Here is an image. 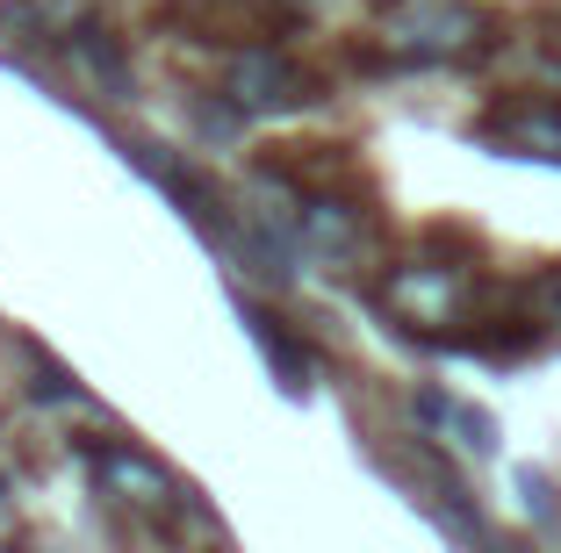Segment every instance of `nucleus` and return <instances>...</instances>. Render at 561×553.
I'll return each instance as SVG.
<instances>
[{"label":"nucleus","instance_id":"nucleus-9","mask_svg":"<svg viewBox=\"0 0 561 553\" xmlns=\"http://www.w3.org/2000/svg\"><path fill=\"white\" fill-rule=\"evenodd\" d=\"M80 58L101 72V87H108V94H130V66H123V50L108 44L101 30H80Z\"/></svg>","mask_w":561,"mask_h":553},{"label":"nucleus","instance_id":"nucleus-12","mask_svg":"<svg viewBox=\"0 0 561 553\" xmlns=\"http://www.w3.org/2000/svg\"><path fill=\"white\" fill-rule=\"evenodd\" d=\"M540 302H547V324H561V280H547V288H540Z\"/></svg>","mask_w":561,"mask_h":553},{"label":"nucleus","instance_id":"nucleus-6","mask_svg":"<svg viewBox=\"0 0 561 553\" xmlns=\"http://www.w3.org/2000/svg\"><path fill=\"white\" fill-rule=\"evenodd\" d=\"M245 331L260 338V353H266V367H274V381H280V395H302L310 389V353H302L288 331H280V316H266V310H245Z\"/></svg>","mask_w":561,"mask_h":553},{"label":"nucleus","instance_id":"nucleus-7","mask_svg":"<svg viewBox=\"0 0 561 553\" xmlns=\"http://www.w3.org/2000/svg\"><path fill=\"white\" fill-rule=\"evenodd\" d=\"M417 417H425L432 431H454L468 453H490V446H496V417H490V410H468V403H454V395H439V389L417 395Z\"/></svg>","mask_w":561,"mask_h":553},{"label":"nucleus","instance_id":"nucleus-11","mask_svg":"<svg viewBox=\"0 0 561 553\" xmlns=\"http://www.w3.org/2000/svg\"><path fill=\"white\" fill-rule=\"evenodd\" d=\"M518 488H526V510H533V518H540V525L554 518V504H547V482H540V474H533V468L518 474Z\"/></svg>","mask_w":561,"mask_h":553},{"label":"nucleus","instance_id":"nucleus-10","mask_svg":"<svg viewBox=\"0 0 561 553\" xmlns=\"http://www.w3.org/2000/svg\"><path fill=\"white\" fill-rule=\"evenodd\" d=\"M36 403H80V381H72L66 367H50V359H36Z\"/></svg>","mask_w":561,"mask_h":553},{"label":"nucleus","instance_id":"nucleus-1","mask_svg":"<svg viewBox=\"0 0 561 553\" xmlns=\"http://www.w3.org/2000/svg\"><path fill=\"white\" fill-rule=\"evenodd\" d=\"M389 36H397L403 58H454V50H468L482 36V15L476 8H446V0H417V8L397 15Z\"/></svg>","mask_w":561,"mask_h":553},{"label":"nucleus","instance_id":"nucleus-5","mask_svg":"<svg viewBox=\"0 0 561 553\" xmlns=\"http://www.w3.org/2000/svg\"><path fill=\"white\" fill-rule=\"evenodd\" d=\"M94 474L108 488H123V496H137V504H173L181 488H173V474L151 468L145 453H130V446H108V453H94Z\"/></svg>","mask_w":561,"mask_h":553},{"label":"nucleus","instance_id":"nucleus-13","mask_svg":"<svg viewBox=\"0 0 561 553\" xmlns=\"http://www.w3.org/2000/svg\"><path fill=\"white\" fill-rule=\"evenodd\" d=\"M0 504H8V482H0Z\"/></svg>","mask_w":561,"mask_h":553},{"label":"nucleus","instance_id":"nucleus-4","mask_svg":"<svg viewBox=\"0 0 561 553\" xmlns=\"http://www.w3.org/2000/svg\"><path fill=\"white\" fill-rule=\"evenodd\" d=\"M389 302H397L411 324H446V316H454V302H461V280L439 274V266H411V274L389 280Z\"/></svg>","mask_w":561,"mask_h":553},{"label":"nucleus","instance_id":"nucleus-3","mask_svg":"<svg viewBox=\"0 0 561 553\" xmlns=\"http://www.w3.org/2000/svg\"><path fill=\"white\" fill-rule=\"evenodd\" d=\"M496 145H512L518 159H561V101H518L490 123Z\"/></svg>","mask_w":561,"mask_h":553},{"label":"nucleus","instance_id":"nucleus-2","mask_svg":"<svg viewBox=\"0 0 561 553\" xmlns=\"http://www.w3.org/2000/svg\"><path fill=\"white\" fill-rule=\"evenodd\" d=\"M224 101H238L245 115H274V108H296L302 101V80H296L288 58H274V50H238Z\"/></svg>","mask_w":561,"mask_h":553},{"label":"nucleus","instance_id":"nucleus-8","mask_svg":"<svg viewBox=\"0 0 561 553\" xmlns=\"http://www.w3.org/2000/svg\"><path fill=\"white\" fill-rule=\"evenodd\" d=\"M302 244H310L317 260L346 266L353 252H360V223H353V209H339V201H310V209H302Z\"/></svg>","mask_w":561,"mask_h":553}]
</instances>
